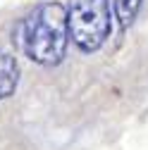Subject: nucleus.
<instances>
[{"mask_svg":"<svg viewBox=\"0 0 148 150\" xmlns=\"http://www.w3.org/2000/svg\"><path fill=\"white\" fill-rule=\"evenodd\" d=\"M67 10L60 3L38 5L19 26V45L24 55L36 64H60L67 52Z\"/></svg>","mask_w":148,"mask_h":150,"instance_id":"nucleus-1","label":"nucleus"},{"mask_svg":"<svg viewBox=\"0 0 148 150\" xmlns=\"http://www.w3.org/2000/svg\"><path fill=\"white\" fill-rule=\"evenodd\" d=\"M110 0H69L67 33L81 52H96L110 38Z\"/></svg>","mask_w":148,"mask_h":150,"instance_id":"nucleus-2","label":"nucleus"},{"mask_svg":"<svg viewBox=\"0 0 148 150\" xmlns=\"http://www.w3.org/2000/svg\"><path fill=\"white\" fill-rule=\"evenodd\" d=\"M19 83V64L17 57L7 50H0V100L10 98Z\"/></svg>","mask_w":148,"mask_h":150,"instance_id":"nucleus-3","label":"nucleus"},{"mask_svg":"<svg viewBox=\"0 0 148 150\" xmlns=\"http://www.w3.org/2000/svg\"><path fill=\"white\" fill-rule=\"evenodd\" d=\"M139 7H141V0H115V12H117V19H120L122 29H127L134 22Z\"/></svg>","mask_w":148,"mask_h":150,"instance_id":"nucleus-4","label":"nucleus"}]
</instances>
